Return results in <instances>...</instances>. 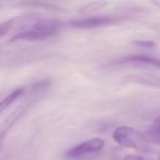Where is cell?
I'll list each match as a JSON object with an SVG mask.
<instances>
[{
	"mask_svg": "<svg viewBox=\"0 0 160 160\" xmlns=\"http://www.w3.org/2000/svg\"><path fill=\"white\" fill-rule=\"evenodd\" d=\"M64 23L56 19H46L38 16L33 22L21 29L17 34H14L10 42L27 41V42H36L44 41L56 36L64 28Z\"/></svg>",
	"mask_w": 160,
	"mask_h": 160,
	"instance_id": "6da1fadb",
	"label": "cell"
},
{
	"mask_svg": "<svg viewBox=\"0 0 160 160\" xmlns=\"http://www.w3.org/2000/svg\"><path fill=\"white\" fill-rule=\"evenodd\" d=\"M114 142L125 148H132L140 152H151L150 144L144 134L131 126H118L112 134Z\"/></svg>",
	"mask_w": 160,
	"mask_h": 160,
	"instance_id": "7a4b0ae2",
	"label": "cell"
},
{
	"mask_svg": "<svg viewBox=\"0 0 160 160\" xmlns=\"http://www.w3.org/2000/svg\"><path fill=\"white\" fill-rule=\"evenodd\" d=\"M126 20H128V18L123 16V14H97V16H90L70 20L68 21V24L69 27L73 28V29L90 30L118 24V23Z\"/></svg>",
	"mask_w": 160,
	"mask_h": 160,
	"instance_id": "3957f363",
	"label": "cell"
},
{
	"mask_svg": "<svg viewBox=\"0 0 160 160\" xmlns=\"http://www.w3.org/2000/svg\"><path fill=\"white\" fill-rule=\"evenodd\" d=\"M104 145L105 142L102 138H91V139H88L86 142H81V144L77 145V146L70 148L66 152V156L68 158H80L83 157V156L91 155V153L102 150Z\"/></svg>",
	"mask_w": 160,
	"mask_h": 160,
	"instance_id": "277c9868",
	"label": "cell"
},
{
	"mask_svg": "<svg viewBox=\"0 0 160 160\" xmlns=\"http://www.w3.org/2000/svg\"><path fill=\"white\" fill-rule=\"evenodd\" d=\"M116 64H133V65H146V66H152L156 68H160V59L150 57L145 55H133L125 57L118 62Z\"/></svg>",
	"mask_w": 160,
	"mask_h": 160,
	"instance_id": "5b68a950",
	"label": "cell"
},
{
	"mask_svg": "<svg viewBox=\"0 0 160 160\" xmlns=\"http://www.w3.org/2000/svg\"><path fill=\"white\" fill-rule=\"evenodd\" d=\"M27 110H28V105L20 107L18 110H16V111H14L13 113L9 116V118H8L7 120L2 123V124H1V126H0V139L5 137L6 134H7L8 132L11 129V127L13 126V125L16 124L19 120H20V118L25 113V112H27Z\"/></svg>",
	"mask_w": 160,
	"mask_h": 160,
	"instance_id": "8992f818",
	"label": "cell"
},
{
	"mask_svg": "<svg viewBox=\"0 0 160 160\" xmlns=\"http://www.w3.org/2000/svg\"><path fill=\"white\" fill-rule=\"evenodd\" d=\"M144 136L149 144L160 145V120H156L145 129Z\"/></svg>",
	"mask_w": 160,
	"mask_h": 160,
	"instance_id": "52a82bcc",
	"label": "cell"
},
{
	"mask_svg": "<svg viewBox=\"0 0 160 160\" xmlns=\"http://www.w3.org/2000/svg\"><path fill=\"white\" fill-rule=\"evenodd\" d=\"M25 93L24 88H18V89L13 90L11 93H9L5 99L0 101V113H2L5 110H7L10 105L13 102H16L20 97H22Z\"/></svg>",
	"mask_w": 160,
	"mask_h": 160,
	"instance_id": "ba28073f",
	"label": "cell"
},
{
	"mask_svg": "<svg viewBox=\"0 0 160 160\" xmlns=\"http://www.w3.org/2000/svg\"><path fill=\"white\" fill-rule=\"evenodd\" d=\"M108 5H109V2H107V1H92V2L87 3V5L80 8V12H82V13H92V12L103 9Z\"/></svg>",
	"mask_w": 160,
	"mask_h": 160,
	"instance_id": "9c48e42d",
	"label": "cell"
},
{
	"mask_svg": "<svg viewBox=\"0 0 160 160\" xmlns=\"http://www.w3.org/2000/svg\"><path fill=\"white\" fill-rule=\"evenodd\" d=\"M22 6H31V7H38V8H43L45 10H49V11H62L60 8H58L57 6H54L52 3L47 2H22Z\"/></svg>",
	"mask_w": 160,
	"mask_h": 160,
	"instance_id": "30bf717a",
	"label": "cell"
},
{
	"mask_svg": "<svg viewBox=\"0 0 160 160\" xmlns=\"http://www.w3.org/2000/svg\"><path fill=\"white\" fill-rule=\"evenodd\" d=\"M14 27V19H10L8 21H3V22H0V38H5L11 29Z\"/></svg>",
	"mask_w": 160,
	"mask_h": 160,
	"instance_id": "8fae6325",
	"label": "cell"
},
{
	"mask_svg": "<svg viewBox=\"0 0 160 160\" xmlns=\"http://www.w3.org/2000/svg\"><path fill=\"white\" fill-rule=\"evenodd\" d=\"M124 160H152L149 157H145V156L135 155V153H129V155L125 156Z\"/></svg>",
	"mask_w": 160,
	"mask_h": 160,
	"instance_id": "7c38bea8",
	"label": "cell"
},
{
	"mask_svg": "<svg viewBox=\"0 0 160 160\" xmlns=\"http://www.w3.org/2000/svg\"><path fill=\"white\" fill-rule=\"evenodd\" d=\"M136 45H139V46L142 47H148V48H151V47H155L156 46V43L152 42V41H142V40H137V41H134Z\"/></svg>",
	"mask_w": 160,
	"mask_h": 160,
	"instance_id": "4fadbf2b",
	"label": "cell"
},
{
	"mask_svg": "<svg viewBox=\"0 0 160 160\" xmlns=\"http://www.w3.org/2000/svg\"><path fill=\"white\" fill-rule=\"evenodd\" d=\"M153 5H155V6H158V7L160 8V1H155V2H153Z\"/></svg>",
	"mask_w": 160,
	"mask_h": 160,
	"instance_id": "5bb4252c",
	"label": "cell"
},
{
	"mask_svg": "<svg viewBox=\"0 0 160 160\" xmlns=\"http://www.w3.org/2000/svg\"><path fill=\"white\" fill-rule=\"evenodd\" d=\"M158 160H160V153H159V157H158Z\"/></svg>",
	"mask_w": 160,
	"mask_h": 160,
	"instance_id": "9a60e30c",
	"label": "cell"
},
{
	"mask_svg": "<svg viewBox=\"0 0 160 160\" xmlns=\"http://www.w3.org/2000/svg\"><path fill=\"white\" fill-rule=\"evenodd\" d=\"M159 85H160V81H159Z\"/></svg>",
	"mask_w": 160,
	"mask_h": 160,
	"instance_id": "2e32d148",
	"label": "cell"
},
{
	"mask_svg": "<svg viewBox=\"0 0 160 160\" xmlns=\"http://www.w3.org/2000/svg\"><path fill=\"white\" fill-rule=\"evenodd\" d=\"M0 147H1V145H0Z\"/></svg>",
	"mask_w": 160,
	"mask_h": 160,
	"instance_id": "e0dca14e",
	"label": "cell"
}]
</instances>
